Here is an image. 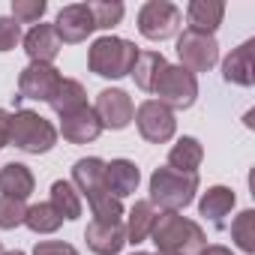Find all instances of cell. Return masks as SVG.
<instances>
[{
	"instance_id": "obj_4",
	"label": "cell",
	"mask_w": 255,
	"mask_h": 255,
	"mask_svg": "<svg viewBox=\"0 0 255 255\" xmlns=\"http://www.w3.org/2000/svg\"><path fill=\"white\" fill-rule=\"evenodd\" d=\"M198 192V174H180L174 168H156L150 174V204L162 213H177L192 204Z\"/></svg>"
},
{
	"instance_id": "obj_25",
	"label": "cell",
	"mask_w": 255,
	"mask_h": 255,
	"mask_svg": "<svg viewBox=\"0 0 255 255\" xmlns=\"http://www.w3.org/2000/svg\"><path fill=\"white\" fill-rule=\"evenodd\" d=\"M51 204L63 219H78L81 216V195L69 180H54L51 183Z\"/></svg>"
},
{
	"instance_id": "obj_7",
	"label": "cell",
	"mask_w": 255,
	"mask_h": 255,
	"mask_svg": "<svg viewBox=\"0 0 255 255\" xmlns=\"http://www.w3.org/2000/svg\"><path fill=\"white\" fill-rule=\"evenodd\" d=\"M180 24H183V12L168 0H147L138 9V33L144 39H153V42L171 39L180 30Z\"/></svg>"
},
{
	"instance_id": "obj_2",
	"label": "cell",
	"mask_w": 255,
	"mask_h": 255,
	"mask_svg": "<svg viewBox=\"0 0 255 255\" xmlns=\"http://www.w3.org/2000/svg\"><path fill=\"white\" fill-rule=\"evenodd\" d=\"M150 237L159 252H171V255H198L207 246L201 225L180 213H159Z\"/></svg>"
},
{
	"instance_id": "obj_36",
	"label": "cell",
	"mask_w": 255,
	"mask_h": 255,
	"mask_svg": "<svg viewBox=\"0 0 255 255\" xmlns=\"http://www.w3.org/2000/svg\"><path fill=\"white\" fill-rule=\"evenodd\" d=\"M132 255H150V252H132Z\"/></svg>"
},
{
	"instance_id": "obj_22",
	"label": "cell",
	"mask_w": 255,
	"mask_h": 255,
	"mask_svg": "<svg viewBox=\"0 0 255 255\" xmlns=\"http://www.w3.org/2000/svg\"><path fill=\"white\" fill-rule=\"evenodd\" d=\"M48 105L54 108V114L69 117V114H75V111L87 108V90H84V84H81V81H75V78H63V81H60V87L54 90V96L48 99Z\"/></svg>"
},
{
	"instance_id": "obj_16",
	"label": "cell",
	"mask_w": 255,
	"mask_h": 255,
	"mask_svg": "<svg viewBox=\"0 0 255 255\" xmlns=\"http://www.w3.org/2000/svg\"><path fill=\"white\" fill-rule=\"evenodd\" d=\"M138 180H141V171L132 159H111L105 162V183H108V192L114 198H126L138 189Z\"/></svg>"
},
{
	"instance_id": "obj_18",
	"label": "cell",
	"mask_w": 255,
	"mask_h": 255,
	"mask_svg": "<svg viewBox=\"0 0 255 255\" xmlns=\"http://www.w3.org/2000/svg\"><path fill=\"white\" fill-rule=\"evenodd\" d=\"M33 186H36V177L33 171L24 165V162H6L3 168H0V192H3L6 198H30L33 195Z\"/></svg>"
},
{
	"instance_id": "obj_30",
	"label": "cell",
	"mask_w": 255,
	"mask_h": 255,
	"mask_svg": "<svg viewBox=\"0 0 255 255\" xmlns=\"http://www.w3.org/2000/svg\"><path fill=\"white\" fill-rule=\"evenodd\" d=\"M48 3L45 0H12V18L18 24H36L45 15Z\"/></svg>"
},
{
	"instance_id": "obj_13",
	"label": "cell",
	"mask_w": 255,
	"mask_h": 255,
	"mask_svg": "<svg viewBox=\"0 0 255 255\" xmlns=\"http://www.w3.org/2000/svg\"><path fill=\"white\" fill-rule=\"evenodd\" d=\"M87 249L93 255H117L126 246V225L123 222H90L84 231Z\"/></svg>"
},
{
	"instance_id": "obj_6",
	"label": "cell",
	"mask_w": 255,
	"mask_h": 255,
	"mask_svg": "<svg viewBox=\"0 0 255 255\" xmlns=\"http://www.w3.org/2000/svg\"><path fill=\"white\" fill-rule=\"evenodd\" d=\"M153 93L159 96L156 102H162L165 108L183 111V108H192V105H195V99H198V81H195V75L186 72L183 66L165 63L162 72L156 75Z\"/></svg>"
},
{
	"instance_id": "obj_20",
	"label": "cell",
	"mask_w": 255,
	"mask_h": 255,
	"mask_svg": "<svg viewBox=\"0 0 255 255\" xmlns=\"http://www.w3.org/2000/svg\"><path fill=\"white\" fill-rule=\"evenodd\" d=\"M204 159V147L198 138L192 135H183L177 138V144L168 150V168L180 171V174H198V165Z\"/></svg>"
},
{
	"instance_id": "obj_15",
	"label": "cell",
	"mask_w": 255,
	"mask_h": 255,
	"mask_svg": "<svg viewBox=\"0 0 255 255\" xmlns=\"http://www.w3.org/2000/svg\"><path fill=\"white\" fill-rule=\"evenodd\" d=\"M60 48H63V42L57 39V33H54L51 24L39 21L24 36V51H27L30 63H54V57L60 54Z\"/></svg>"
},
{
	"instance_id": "obj_10",
	"label": "cell",
	"mask_w": 255,
	"mask_h": 255,
	"mask_svg": "<svg viewBox=\"0 0 255 255\" xmlns=\"http://www.w3.org/2000/svg\"><path fill=\"white\" fill-rule=\"evenodd\" d=\"M102 129H126L135 117V105L129 99V93L120 87H105L96 93V105H93Z\"/></svg>"
},
{
	"instance_id": "obj_1",
	"label": "cell",
	"mask_w": 255,
	"mask_h": 255,
	"mask_svg": "<svg viewBox=\"0 0 255 255\" xmlns=\"http://www.w3.org/2000/svg\"><path fill=\"white\" fill-rule=\"evenodd\" d=\"M72 186L87 198L93 219L96 222H120L123 219V204L108 192L105 183V159L99 156H84L72 165Z\"/></svg>"
},
{
	"instance_id": "obj_12",
	"label": "cell",
	"mask_w": 255,
	"mask_h": 255,
	"mask_svg": "<svg viewBox=\"0 0 255 255\" xmlns=\"http://www.w3.org/2000/svg\"><path fill=\"white\" fill-rule=\"evenodd\" d=\"M57 39L66 42V45H78L84 42L93 30H96V21H93V12L87 3H69L57 12V21L51 24Z\"/></svg>"
},
{
	"instance_id": "obj_27",
	"label": "cell",
	"mask_w": 255,
	"mask_h": 255,
	"mask_svg": "<svg viewBox=\"0 0 255 255\" xmlns=\"http://www.w3.org/2000/svg\"><path fill=\"white\" fill-rule=\"evenodd\" d=\"M90 12H93V21H96V30H111L123 21V12L126 6L117 3V0H96V3H87Z\"/></svg>"
},
{
	"instance_id": "obj_21",
	"label": "cell",
	"mask_w": 255,
	"mask_h": 255,
	"mask_svg": "<svg viewBox=\"0 0 255 255\" xmlns=\"http://www.w3.org/2000/svg\"><path fill=\"white\" fill-rule=\"evenodd\" d=\"M234 201H237L234 189H228V186H210V189L201 195V201H198V213H201L204 219H210L213 225L222 228V219L234 210Z\"/></svg>"
},
{
	"instance_id": "obj_11",
	"label": "cell",
	"mask_w": 255,
	"mask_h": 255,
	"mask_svg": "<svg viewBox=\"0 0 255 255\" xmlns=\"http://www.w3.org/2000/svg\"><path fill=\"white\" fill-rule=\"evenodd\" d=\"M63 75L60 69H54V63H27L18 75V96L15 99H36V102H48L54 96V90L60 87Z\"/></svg>"
},
{
	"instance_id": "obj_37",
	"label": "cell",
	"mask_w": 255,
	"mask_h": 255,
	"mask_svg": "<svg viewBox=\"0 0 255 255\" xmlns=\"http://www.w3.org/2000/svg\"><path fill=\"white\" fill-rule=\"evenodd\" d=\"M156 255H171V252H156Z\"/></svg>"
},
{
	"instance_id": "obj_33",
	"label": "cell",
	"mask_w": 255,
	"mask_h": 255,
	"mask_svg": "<svg viewBox=\"0 0 255 255\" xmlns=\"http://www.w3.org/2000/svg\"><path fill=\"white\" fill-rule=\"evenodd\" d=\"M9 111L6 108H0V150H3L6 144H9Z\"/></svg>"
},
{
	"instance_id": "obj_8",
	"label": "cell",
	"mask_w": 255,
	"mask_h": 255,
	"mask_svg": "<svg viewBox=\"0 0 255 255\" xmlns=\"http://www.w3.org/2000/svg\"><path fill=\"white\" fill-rule=\"evenodd\" d=\"M177 57L180 66L186 72H210L219 63V42L210 33H198V30H183L177 39Z\"/></svg>"
},
{
	"instance_id": "obj_26",
	"label": "cell",
	"mask_w": 255,
	"mask_h": 255,
	"mask_svg": "<svg viewBox=\"0 0 255 255\" xmlns=\"http://www.w3.org/2000/svg\"><path fill=\"white\" fill-rule=\"evenodd\" d=\"M24 225H27L33 234H54V231L63 225V216L54 210V204H51V201H42V204L27 207Z\"/></svg>"
},
{
	"instance_id": "obj_34",
	"label": "cell",
	"mask_w": 255,
	"mask_h": 255,
	"mask_svg": "<svg viewBox=\"0 0 255 255\" xmlns=\"http://www.w3.org/2000/svg\"><path fill=\"white\" fill-rule=\"evenodd\" d=\"M198 255H234V252H231L228 246H204Z\"/></svg>"
},
{
	"instance_id": "obj_3",
	"label": "cell",
	"mask_w": 255,
	"mask_h": 255,
	"mask_svg": "<svg viewBox=\"0 0 255 255\" xmlns=\"http://www.w3.org/2000/svg\"><path fill=\"white\" fill-rule=\"evenodd\" d=\"M138 60V48L120 36H99L87 51V66L99 78H123L129 75Z\"/></svg>"
},
{
	"instance_id": "obj_5",
	"label": "cell",
	"mask_w": 255,
	"mask_h": 255,
	"mask_svg": "<svg viewBox=\"0 0 255 255\" xmlns=\"http://www.w3.org/2000/svg\"><path fill=\"white\" fill-rule=\"evenodd\" d=\"M9 144L24 150V153L39 156V153H48L57 144V129L42 114H36L30 108H18L9 117Z\"/></svg>"
},
{
	"instance_id": "obj_14",
	"label": "cell",
	"mask_w": 255,
	"mask_h": 255,
	"mask_svg": "<svg viewBox=\"0 0 255 255\" xmlns=\"http://www.w3.org/2000/svg\"><path fill=\"white\" fill-rule=\"evenodd\" d=\"M60 132L69 144H90L102 135V123H99L96 111L87 105V108H81L69 117H60Z\"/></svg>"
},
{
	"instance_id": "obj_24",
	"label": "cell",
	"mask_w": 255,
	"mask_h": 255,
	"mask_svg": "<svg viewBox=\"0 0 255 255\" xmlns=\"http://www.w3.org/2000/svg\"><path fill=\"white\" fill-rule=\"evenodd\" d=\"M162 66H165V57L159 51H138V60H135L129 75L135 78V84L141 90L153 93V84H156V75L162 72Z\"/></svg>"
},
{
	"instance_id": "obj_38",
	"label": "cell",
	"mask_w": 255,
	"mask_h": 255,
	"mask_svg": "<svg viewBox=\"0 0 255 255\" xmlns=\"http://www.w3.org/2000/svg\"><path fill=\"white\" fill-rule=\"evenodd\" d=\"M0 255H3V243H0Z\"/></svg>"
},
{
	"instance_id": "obj_17",
	"label": "cell",
	"mask_w": 255,
	"mask_h": 255,
	"mask_svg": "<svg viewBox=\"0 0 255 255\" xmlns=\"http://www.w3.org/2000/svg\"><path fill=\"white\" fill-rule=\"evenodd\" d=\"M252 48H255V42L252 39H246L243 45H237L228 57H225V63H222V78L228 81V84H240V87H252V81H255V66H252Z\"/></svg>"
},
{
	"instance_id": "obj_23",
	"label": "cell",
	"mask_w": 255,
	"mask_h": 255,
	"mask_svg": "<svg viewBox=\"0 0 255 255\" xmlns=\"http://www.w3.org/2000/svg\"><path fill=\"white\" fill-rule=\"evenodd\" d=\"M159 210L150 201H135L129 210V219H126V243H144L156 225Z\"/></svg>"
},
{
	"instance_id": "obj_35",
	"label": "cell",
	"mask_w": 255,
	"mask_h": 255,
	"mask_svg": "<svg viewBox=\"0 0 255 255\" xmlns=\"http://www.w3.org/2000/svg\"><path fill=\"white\" fill-rule=\"evenodd\" d=\"M3 255H24L21 249H12V252H3Z\"/></svg>"
},
{
	"instance_id": "obj_19",
	"label": "cell",
	"mask_w": 255,
	"mask_h": 255,
	"mask_svg": "<svg viewBox=\"0 0 255 255\" xmlns=\"http://www.w3.org/2000/svg\"><path fill=\"white\" fill-rule=\"evenodd\" d=\"M225 18V3L222 0H192L186 6V21H189V30H198V33H210L222 24Z\"/></svg>"
},
{
	"instance_id": "obj_32",
	"label": "cell",
	"mask_w": 255,
	"mask_h": 255,
	"mask_svg": "<svg viewBox=\"0 0 255 255\" xmlns=\"http://www.w3.org/2000/svg\"><path fill=\"white\" fill-rule=\"evenodd\" d=\"M33 255H78V249L63 240H39L33 246Z\"/></svg>"
},
{
	"instance_id": "obj_28",
	"label": "cell",
	"mask_w": 255,
	"mask_h": 255,
	"mask_svg": "<svg viewBox=\"0 0 255 255\" xmlns=\"http://www.w3.org/2000/svg\"><path fill=\"white\" fill-rule=\"evenodd\" d=\"M231 237H234L237 249H243L246 255L255 252V210H243L231 222Z\"/></svg>"
},
{
	"instance_id": "obj_9",
	"label": "cell",
	"mask_w": 255,
	"mask_h": 255,
	"mask_svg": "<svg viewBox=\"0 0 255 255\" xmlns=\"http://www.w3.org/2000/svg\"><path fill=\"white\" fill-rule=\"evenodd\" d=\"M132 120H135V126H138L141 138L150 141V144H165V141H171L174 132H177L174 111L165 108V105L156 102V99L141 102V105L135 108V117H132Z\"/></svg>"
},
{
	"instance_id": "obj_31",
	"label": "cell",
	"mask_w": 255,
	"mask_h": 255,
	"mask_svg": "<svg viewBox=\"0 0 255 255\" xmlns=\"http://www.w3.org/2000/svg\"><path fill=\"white\" fill-rule=\"evenodd\" d=\"M21 42V24L9 15H0V51H12Z\"/></svg>"
},
{
	"instance_id": "obj_29",
	"label": "cell",
	"mask_w": 255,
	"mask_h": 255,
	"mask_svg": "<svg viewBox=\"0 0 255 255\" xmlns=\"http://www.w3.org/2000/svg\"><path fill=\"white\" fill-rule=\"evenodd\" d=\"M24 216H27L24 201L0 195V228H3V231H12V228L24 225Z\"/></svg>"
}]
</instances>
